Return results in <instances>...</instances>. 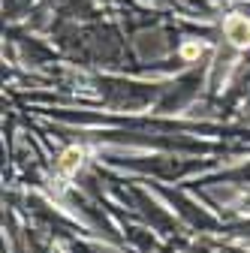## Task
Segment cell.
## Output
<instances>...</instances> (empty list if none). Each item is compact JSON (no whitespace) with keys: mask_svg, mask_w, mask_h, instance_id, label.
Here are the masks:
<instances>
[{"mask_svg":"<svg viewBox=\"0 0 250 253\" xmlns=\"http://www.w3.org/2000/svg\"><path fill=\"white\" fill-rule=\"evenodd\" d=\"M223 30H226V40H229L235 48H250V18H244V15H229L226 24H223Z\"/></svg>","mask_w":250,"mask_h":253,"instance_id":"cell-1","label":"cell"},{"mask_svg":"<svg viewBox=\"0 0 250 253\" xmlns=\"http://www.w3.org/2000/svg\"><path fill=\"white\" fill-rule=\"evenodd\" d=\"M82 160H84V151L82 148H67L64 154H60V172H64V175H76L79 166H82Z\"/></svg>","mask_w":250,"mask_h":253,"instance_id":"cell-2","label":"cell"},{"mask_svg":"<svg viewBox=\"0 0 250 253\" xmlns=\"http://www.w3.org/2000/svg\"><path fill=\"white\" fill-rule=\"evenodd\" d=\"M199 51H202V48H199V45H193V42H190V45H184V48H181V54H184L187 60H193V57H199Z\"/></svg>","mask_w":250,"mask_h":253,"instance_id":"cell-3","label":"cell"}]
</instances>
